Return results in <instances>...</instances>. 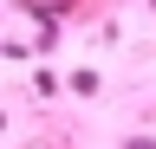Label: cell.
Masks as SVG:
<instances>
[{
    "label": "cell",
    "mask_w": 156,
    "mask_h": 149,
    "mask_svg": "<svg viewBox=\"0 0 156 149\" xmlns=\"http://www.w3.org/2000/svg\"><path fill=\"white\" fill-rule=\"evenodd\" d=\"M130 149H156V143H143V136H136V143H130Z\"/></svg>",
    "instance_id": "cell-1"
}]
</instances>
